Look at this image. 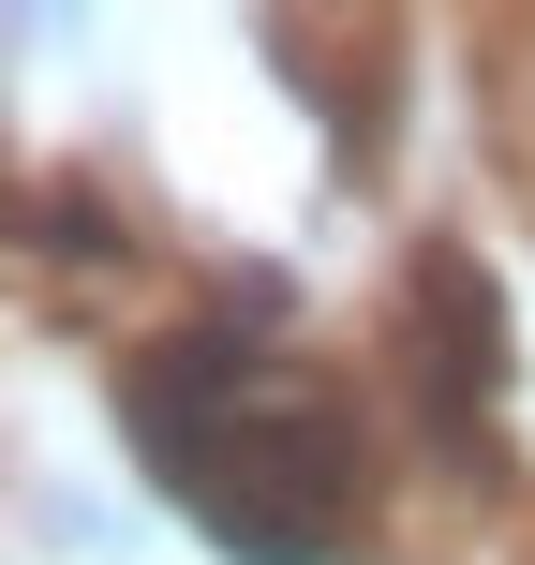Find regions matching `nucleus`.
Instances as JSON below:
<instances>
[{
	"instance_id": "1",
	"label": "nucleus",
	"mask_w": 535,
	"mask_h": 565,
	"mask_svg": "<svg viewBox=\"0 0 535 565\" xmlns=\"http://www.w3.org/2000/svg\"><path fill=\"white\" fill-rule=\"evenodd\" d=\"M119 417H135V461L238 565H328L342 521H357V431H342V402L282 358L268 298L179 328L164 358L119 387Z\"/></svg>"
}]
</instances>
